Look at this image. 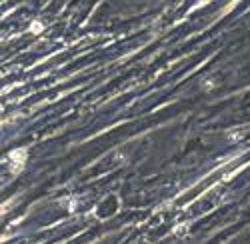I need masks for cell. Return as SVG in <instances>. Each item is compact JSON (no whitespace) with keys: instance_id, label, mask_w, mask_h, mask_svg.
I'll list each match as a JSON object with an SVG mask.
<instances>
[{"instance_id":"6da1fadb","label":"cell","mask_w":250,"mask_h":244,"mask_svg":"<svg viewBox=\"0 0 250 244\" xmlns=\"http://www.w3.org/2000/svg\"><path fill=\"white\" fill-rule=\"evenodd\" d=\"M8 162H10V168L12 172H20L26 162V150L24 148H18V150H12L10 156H8Z\"/></svg>"},{"instance_id":"7a4b0ae2","label":"cell","mask_w":250,"mask_h":244,"mask_svg":"<svg viewBox=\"0 0 250 244\" xmlns=\"http://www.w3.org/2000/svg\"><path fill=\"white\" fill-rule=\"evenodd\" d=\"M42 28H44V26L40 24V22H32V28H30V32H40Z\"/></svg>"}]
</instances>
